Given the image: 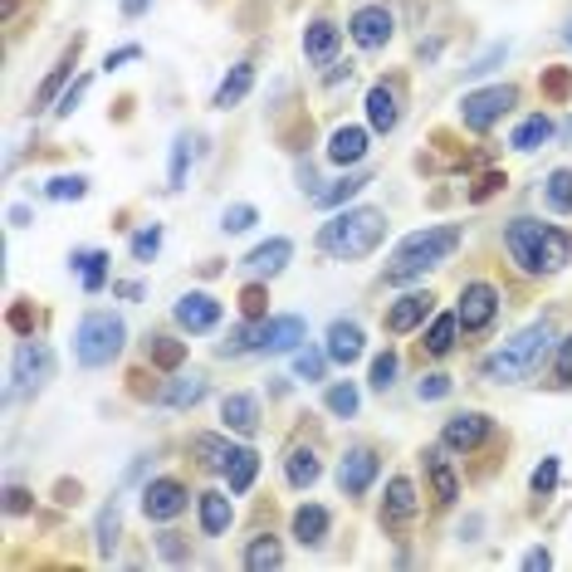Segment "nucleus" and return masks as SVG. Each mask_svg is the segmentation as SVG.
<instances>
[{"label":"nucleus","instance_id":"1","mask_svg":"<svg viewBox=\"0 0 572 572\" xmlns=\"http://www.w3.org/2000/svg\"><path fill=\"white\" fill-rule=\"evenodd\" d=\"M558 342V328H553V318H539V324H529L523 333H513L499 352H489L485 362H479V372H485V382H523V377H533L543 368V358H548V348Z\"/></svg>","mask_w":572,"mask_h":572},{"label":"nucleus","instance_id":"2","mask_svg":"<svg viewBox=\"0 0 572 572\" xmlns=\"http://www.w3.org/2000/svg\"><path fill=\"white\" fill-rule=\"evenodd\" d=\"M386 240V215L372 211V205H358V211H338L333 221L318 231V250L328 259H362L372 255Z\"/></svg>","mask_w":572,"mask_h":572},{"label":"nucleus","instance_id":"3","mask_svg":"<svg viewBox=\"0 0 572 572\" xmlns=\"http://www.w3.org/2000/svg\"><path fill=\"white\" fill-rule=\"evenodd\" d=\"M460 250V225H426V231H411L402 245H396V259L386 269V284H406L416 274L445 265V259Z\"/></svg>","mask_w":572,"mask_h":572},{"label":"nucleus","instance_id":"4","mask_svg":"<svg viewBox=\"0 0 572 572\" xmlns=\"http://www.w3.org/2000/svg\"><path fill=\"white\" fill-rule=\"evenodd\" d=\"M123 342H128V324H123L118 314H84L74 328V358L78 368H108L113 358L123 352Z\"/></svg>","mask_w":572,"mask_h":572},{"label":"nucleus","instance_id":"5","mask_svg":"<svg viewBox=\"0 0 572 572\" xmlns=\"http://www.w3.org/2000/svg\"><path fill=\"white\" fill-rule=\"evenodd\" d=\"M513 103H519V88H509V84L475 88V94L460 98V118H465V128H470V133H489L513 108Z\"/></svg>","mask_w":572,"mask_h":572},{"label":"nucleus","instance_id":"6","mask_svg":"<svg viewBox=\"0 0 572 572\" xmlns=\"http://www.w3.org/2000/svg\"><path fill=\"white\" fill-rule=\"evenodd\" d=\"M543 240H548V225L533 221V215H513V221L505 225V245H509L513 265H519L523 274H539V265H543Z\"/></svg>","mask_w":572,"mask_h":572},{"label":"nucleus","instance_id":"7","mask_svg":"<svg viewBox=\"0 0 572 572\" xmlns=\"http://www.w3.org/2000/svg\"><path fill=\"white\" fill-rule=\"evenodd\" d=\"M460 328L465 333H485L489 324H495V314H499V289L495 284H485V279H475V284H465V294H460Z\"/></svg>","mask_w":572,"mask_h":572},{"label":"nucleus","instance_id":"8","mask_svg":"<svg viewBox=\"0 0 572 572\" xmlns=\"http://www.w3.org/2000/svg\"><path fill=\"white\" fill-rule=\"evenodd\" d=\"M489 431H495V421H489L485 411H455L441 426V445L445 451H479V445L489 441Z\"/></svg>","mask_w":572,"mask_h":572},{"label":"nucleus","instance_id":"9","mask_svg":"<svg viewBox=\"0 0 572 572\" xmlns=\"http://www.w3.org/2000/svg\"><path fill=\"white\" fill-rule=\"evenodd\" d=\"M377 470H382V460H377L372 445H352V451L342 455V465H338V485H342V495H348V499H362V495L372 489Z\"/></svg>","mask_w":572,"mask_h":572},{"label":"nucleus","instance_id":"10","mask_svg":"<svg viewBox=\"0 0 572 572\" xmlns=\"http://www.w3.org/2000/svg\"><path fill=\"white\" fill-rule=\"evenodd\" d=\"M54 377V352L44 348V342H20V352H15V368H10V382L15 386H25V392H34V386H44Z\"/></svg>","mask_w":572,"mask_h":572},{"label":"nucleus","instance_id":"11","mask_svg":"<svg viewBox=\"0 0 572 572\" xmlns=\"http://www.w3.org/2000/svg\"><path fill=\"white\" fill-rule=\"evenodd\" d=\"M171 318H177L187 333H211L215 324H221V299L215 294H181L177 304H171Z\"/></svg>","mask_w":572,"mask_h":572},{"label":"nucleus","instance_id":"12","mask_svg":"<svg viewBox=\"0 0 572 572\" xmlns=\"http://www.w3.org/2000/svg\"><path fill=\"white\" fill-rule=\"evenodd\" d=\"M392 30H396V20L386 6H362L358 15L348 20V34L358 40V50H382V44L392 40Z\"/></svg>","mask_w":572,"mask_h":572},{"label":"nucleus","instance_id":"13","mask_svg":"<svg viewBox=\"0 0 572 572\" xmlns=\"http://www.w3.org/2000/svg\"><path fill=\"white\" fill-rule=\"evenodd\" d=\"M181 509H187V485H181V479H152V485L142 489V513L152 523L177 519Z\"/></svg>","mask_w":572,"mask_h":572},{"label":"nucleus","instance_id":"14","mask_svg":"<svg viewBox=\"0 0 572 572\" xmlns=\"http://www.w3.org/2000/svg\"><path fill=\"white\" fill-rule=\"evenodd\" d=\"M304 338H308V324H304V318H299V314H279V318H269V324H259L255 348H259V352H294Z\"/></svg>","mask_w":572,"mask_h":572},{"label":"nucleus","instance_id":"15","mask_svg":"<svg viewBox=\"0 0 572 572\" xmlns=\"http://www.w3.org/2000/svg\"><path fill=\"white\" fill-rule=\"evenodd\" d=\"M431 308H436V299H431L426 289H416V294H402L392 308H386V333H411V328H421L431 318Z\"/></svg>","mask_w":572,"mask_h":572},{"label":"nucleus","instance_id":"16","mask_svg":"<svg viewBox=\"0 0 572 572\" xmlns=\"http://www.w3.org/2000/svg\"><path fill=\"white\" fill-rule=\"evenodd\" d=\"M416 519V485L406 475L386 479V499H382V523L386 529H402V523Z\"/></svg>","mask_w":572,"mask_h":572},{"label":"nucleus","instance_id":"17","mask_svg":"<svg viewBox=\"0 0 572 572\" xmlns=\"http://www.w3.org/2000/svg\"><path fill=\"white\" fill-rule=\"evenodd\" d=\"M402 123V98H396L392 84H372L368 88V128L372 133H396Z\"/></svg>","mask_w":572,"mask_h":572},{"label":"nucleus","instance_id":"18","mask_svg":"<svg viewBox=\"0 0 572 572\" xmlns=\"http://www.w3.org/2000/svg\"><path fill=\"white\" fill-rule=\"evenodd\" d=\"M289 259H294V245H289L284 235H274V240H265L259 250H250V255H245V269L255 274V279H274V274L289 265Z\"/></svg>","mask_w":572,"mask_h":572},{"label":"nucleus","instance_id":"19","mask_svg":"<svg viewBox=\"0 0 572 572\" xmlns=\"http://www.w3.org/2000/svg\"><path fill=\"white\" fill-rule=\"evenodd\" d=\"M328 358L342 362V368H352V362L362 358V324H352V318H338L333 328H328Z\"/></svg>","mask_w":572,"mask_h":572},{"label":"nucleus","instance_id":"20","mask_svg":"<svg viewBox=\"0 0 572 572\" xmlns=\"http://www.w3.org/2000/svg\"><path fill=\"white\" fill-rule=\"evenodd\" d=\"M255 88V64L250 60H240L231 74L221 78V88H215V98H211V108H221V113H231L235 103H245V94Z\"/></svg>","mask_w":572,"mask_h":572},{"label":"nucleus","instance_id":"21","mask_svg":"<svg viewBox=\"0 0 572 572\" xmlns=\"http://www.w3.org/2000/svg\"><path fill=\"white\" fill-rule=\"evenodd\" d=\"M197 509H201V533H205V539L225 533V529H231V519H235L231 495H221V489H205V495L197 499Z\"/></svg>","mask_w":572,"mask_h":572},{"label":"nucleus","instance_id":"22","mask_svg":"<svg viewBox=\"0 0 572 572\" xmlns=\"http://www.w3.org/2000/svg\"><path fill=\"white\" fill-rule=\"evenodd\" d=\"M368 157V128H338L328 137V162L333 167H358Z\"/></svg>","mask_w":572,"mask_h":572},{"label":"nucleus","instance_id":"23","mask_svg":"<svg viewBox=\"0 0 572 572\" xmlns=\"http://www.w3.org/2000/svg\"><path fill=\"white\" fill-rule=\"evenodd\" d=\"M338 40H342V30L333 25V20H314V25L304 30V54H308V64H328L338 54Z\"/></svg>","mask_w":572,"mask_h":572},{"label":"nucleus","instance_id":"24","mask_svg":"<svg viewBox=\"0 0 572 572\" xmlns=\"http://www.w3.org/2000/svg\"><path fill=\"white\" fill-rule=\"evenodd\" d=\"M221 421L231 431H240V436H255L259 431V406H255V396H245V392H231L221 402Z\"/></svg>","mask_w":572,"mask_h":572},{"label":"nucleus","instance_id":"25","mask_svg":"<svg viewBox=\"0 0 572 572\" xmlns=\"http://www.w3.org/2000/svg\"><path fill=\"white\" fill-rule=\"evenodd\" d=\"M328 529H333V519H328L324 505H304L294 509V539H299L304 548H318L328 539Z\"/></svg>","mask_w":572,"mask_h":572},{"label":"nucleus","instance_id":"26","mask_svg":"<svg viewBox=\"0 0 572 572\" xmlns=\"http://www.w3.org/2000/svg\"><path fill=\"white\" fill-rule=\"evenodd\" d=\"M421 460H426V475H431V489H436V499H441V505H455V499H460V479H455L451 460H445V451H426Z\"/></svg>","mask_w":572,"mask_h":572},{"label":"nucleus","instance_id":"27","mask_svg":"<svg viewBox=\"0 0 572 572\" xmlns=\"http://www.w3.org/2000/svg\"><path fill=\"white\" fill-rule=\"evenodd\" d=\"M318 475H324V465H318V455L308 451V445H294L289 460H284V479H289L294 489H308L318 485Z\"/></svg>","mask_w":572,"mask_h":572},{"label":"nucleus","instance_id":"28","mask_svg":"<svg viewBox=\"0 0 572 572\" xmlns=\"http://www.w3.org/2000/svg\"><path fill=\"white\" fill-rule=\"evenodd\" d=\"M225 479H231V495H250V485H255V475H259V455L250 451H231V460H225Z\"/></svg>","mask_w":572,"mask_h":572},{"label":"nucleus","instance_id":"29","mask_svg":"<svg viewBox=\"0 0 572 572\" xmlns=\"http://www.w3.org/2000/svg\"><path fill=\"white\" fill-rule=\"evenodd\" d=\"M455 333H460V314H441V318H431L426 342H421V348H426L431 358H451V352H455Z\"/></svg>","mask_w":572,"mask_h":572},{"label":"nucleus","instance_id":"30","mask_svg":"<svg viewBox=\"0 0 572 572\" xmlns=\"http://www.w3.org/2000/svg\"><path fill=\"white\" fill-rule=\"evenodd\" d=\"M284 563V548L274 533H255V539L245 543V568L250 572H269V568H279Z\"/></svg>","mask_w":572,"mask_h":572},{"label":"nucleus","instance_id":"31","mask_svg":"<svg viewBox=\"0 0 572 572\" xmlns=\"http://www.w3.org/2000/svg\"><path fill=\"white\" fill-rule=\"evenodd\" d=\"M572 265V235L563 231V225H548V240H543V265L539 274H558Z\"/></svg>","mask_w":572,"mask_h":572},{"label":"nucleus","instance_id":"32","mask_svg":"<svg viewBox=\"0 0 572 572\" xmlns=\"http://www.w3.org/2000/svg\"><path fill=\"white\" fill-rule=\"evenodd\" d=\"M68 265L78 269V279H84L88 294H98L103 284H108V255H103V250H78V255L68 259Z\"/></svg>","mask_w":572,"mask_h":572},{"label":"nucleus","instance_id":"33","mask_svg":"<svg viewBox=\"0 0 572 572\" xmlns=\"http://www.w3.org/2000/svg\"><path fill=\"white\" fill-rule=\"evenodd\" d=\"M191 455H197L205 470H225V460H231V441L215 436V431H201V436H191Z\"/></svg>","mask_w":572,"mask_h":572},{"label":"nucleus","instance_id":"34","mask_svg":"<svg viewBox=\"0 0 572 572\" xmlns=\"http://www.w3.org/2000/svg\"><path fill=\"white\" fill-rule=\"evenodd\" d=\"M205 396V377H177L171 386H162V396L157 402L171 406V411H187V406H197Z\"/></svg>","mask_w":572,"mask_h":572},{"label":"nucleus","instance_id":"35","mask_svg":"<svg viewBox=\"0 0 572 572\" xmlns=\"http://www.w3.org/2000/svg\"><path fill=\"white\" fill-rule=\"evenodd\" d=\"M553 133L558 128H553V118H548V113H529V118L513 128V147H519V152H533V147H543Z\"/></svg>","mask_w":572,"mask_h":572},{"label":"nucleus","instance_id":"36","mask_svg":"<svg viewBox=\"0 0 572 572\" xmlns=\"http://www.w3.org/2000/svg\"><path fill=\"white\" fill-rule=\"evenodd\" d=\"M543 197H548V205H553L558 215H572V171H568V167L548 171V181H543Z\"/></svg>","mask_w":572,"mask_h":572},{"label":"nucleus","instance_id":"37","mask_svg":"<svg viewBox=\"0 0 572 572\" xmlns=\"http://www.w3.org/2000/svg\"><path fill=\"white\" fill-rule=\"evenodd\" d=\"M368 187V171H352L348 181H338V187H328V191H318V205H324V211H338V205H348L352 197H358V191Z\"/></svg>","mask_w":572,"mask_h":572},{"label":"nucleus","instance_id":"38","mask_svg":"<svg viewBox=\"0 0 572 572\" xmlns=\"http://www.w3.org/2000/svg\"><path fill=\"white\" fill-rule=\"evenodd\" d=\"M358 406H362L358 382H333V386H328V411H333V416L352 421V416H358Z\"/></svg>","mask_w":572,"mask_h":572},{"label":"nucleus","instance_id":"39","mask_svg":"<svg viewBox=\"0 0 572 572\" xmlns=\"http://www.w3.org/2000/svg\"><path fill=\"white\" fill-rule=\"evenodd\" d=\"M74 64H78V40H74V50H64V60L50 68V78H44V84H40V94H34V98H40V103H50V98L64 88V78L74 74Z\"/></svg>","mask_w":572,"mask_h":572},{"label":"nucleus","instance_id":"40","mask_svg":"<svg viewBox=\"0 0 572 572\" xmlns=\"http://www.w3.org/2000/svg\"><path fill=\"white\" fill-rule=\"evenodd\" d=\"M396 372H402V362H396V352L386 348V352H377V358H372V372H368V382L377 386V392H392Z\"/></svg>","mask_w":572,"mask_h":572},{"label":"nucleus","instance_id":"41","mask_svg":"<svg viewBox=\"0 0 572 572\" xmlns=\"http://www.w3.org/2000/svg\"><path fill=\"white\" fill-rule=\"evenodd\" d=\"M147 358H152L157 368H177V362L187 358V342H177V338H147Z\"/></svg>","mask_w":572,"mask_h":572},{"label":"nucleus","instance_id":"42","mask_svg":"<svg viewBox=\"0 0 572 572\" xmlns=\"http://www.w3.org/2000/svg\"><path fill=\"white\" fill-rule=\"evenodd\" d=\"M328 362H333V358H328V348H324V352H318V348H304L299 358H294V372H299L304 382H324V368H328Z\"/></svg>","mask_w":572,"mask_h":572},{"label":"nucleus","instance_id":"43","mask_svg":"<svg viewBox=\"0 0 572 572\" xmlns=\"http://www.w3.org/2000/svg\"><path fill=\"white\" fill-rule=\"evenodd\" d=\"M157 250H162V225H142V231L133 235V259L147 265V259H157Z\"/></svg>","mask_w":572,"mask_h":572},{"label":"nucleus","instance_id":"44","mask_svg":"<svg viewBox=\"0 0 572 572\" xmlns=\"http://www.w3.org/2000/svg\"><path fill=\"white\" fill-rule=\"evenodd\" d=\"M113 543H118V505L98 513V558H113Z\"/></svg>","mask_w":572,"mask_h":572},{"label":"nucleus","instance_id":"45","mask_svg":"<svg viewBox=\"0 0 572 572\" xmlns=\"http://www.w3.org/2000/svg\"><path fill=\"white\" fill-rule=\"evenodd\" d=\"M558 475H563V465H558V455H548V460L539 465V470H533V479H529V489H533V495H553V489H558Z\"/></svg>","mask_w":572,"mask_h":572},{"label":"nucleus","instance_id":"46","mask_svg":"<svg viewBox=\"0 0 572 572\" xmlns=\"http://www.w3.org/2000/svg\"><path fill=\"white\" fill-rule=\"evenodd\" d=\"M84 191H88L84 177H54L50 187H44V197H50V201H78Z\"/></svg>","mask_w":572,"mask_h":572},{"label":"nucleus","instance_id":"47","mask_svg":"<svg viewBox=\"0 0 572 572\" xmlns=\"http://www.w3.org/2000/svg\"><path fill=\"white\" fill-rule=\"evenodd\" d=\"M187 162H191V137H177V147H171V191L187 187Z\"/></svg>","mask_w":572,"mask_h":572},{"label":"nucleus","instance_id":"48","mask_svg":"<svg viewBox=\"0 0 572 572\" xmlns=\"http://www.w3.org/2000/svg\"><path fill=\"white\" fill-rule=\"evenodd\" d=\"M250 324H255V318H250ZM250 324H240V328H231V333H225V342H221L225 358H240V352L255 348V328H250Z\"/></svg>","mask_w":572,"mask_h":572},{"label":"nucleus","instance_id":"49","mask_svg":"<svg viewBox=\"0 0 572 572\" xmlns=\"http://www.w3.org/2000/svg\"><path fill=\"white\" fill-rule=\"evenodd\" d=\"M259 221V211H255V205H231V211H225L221 215V231H250V225H255Z\"/></svg>","mask_w":572,"mask_h":572},{"label":"nucleus","instance_id":"50","mask_svg":"<svg viewBox=\"0 0 572 572\" xmlns=\"http://www.w3.org/2000/svg\"><path fill=\"white\" fill-rule=\"evenodd\" d=\"M416 396H421V402H441V396H451V377H445V372H431V377H421Z\"/></svg>","mask_w":572,"mask_h":572},{"label":"nucleus","instance_id":"51","mask_svg":"<svg viewBox=\"0 0 572 572\" xmlns=\"http://www.w3.org/2000/svg\"><path fill=\"white\" fill-rule=\"evenodd\" d=\"M553 377H558V386H572V333L558 342V358H553Z\"/></svg>","mask_w":572,"mask_h":572},{"label":"nucleus","instance_id":"52","mask_svg":"<svg viewBox=\"0 0 572 572\" xmlns=\"http://www.w3.org/2000/svg\"><path fill=\"white\" fill-rule=\"evenodd\" d=\"M157 548H162L167 563H187V558H191V548L181 543V533H162V539H157Z\"/></svg>","mask_w":572,"mask_h":572},{"label":"nucleus","instance_id":"53","mask_svg":"<svg viewBox=\"0 0 572 572\" xmlns=\"http://www.w3.org/2000/svg\"><path fill=\"white\" fill-rule=\"evenodd\" d=\"M240 308H245V318H259V314H265V289H259V284H250V289L240 294Z\"/></svg>","mask_w":572,"mask_h":572},{"label":"nucleus","instance_id":"54","mask_svg":"<svg viewBox=\"0 0 572 572\" xmlns=\"http://www.w3.org/2000/svg\"><path fill=\"white\" fill-rule=\"evenodd\" d=\"M30 509H34L30 489H6V513H30Z\"/></svg>","mask_w":572,"mask_h":572},{"label":"nucleus","instance_id":"55","mask_svg":"<svg viewBox=\"0 0 572 572\" xmlns=\"http://www.w3.org/2000/svg\"><path fill=\"white\" fill-rule=\"evenodd\" d=\"M523 568H529V572L553 568V553H548V548H529V553H523Z\"/></svg>","mask_w":572,"mask_h":572},{"label":"nucleus","instance_id":"56","mask_svg":"<svg viewBox=\"0 0 572 572\" xmlns=\"http://www.w3.org/2000/svg\"><path fill=\"white\" fill-rule=\"evenodd\" d=\"M133 60H142V50H137V44H128V50H113L108 60H103V68H118V64H133Z\"/></svg>","mask_w":572,"mask_h":572},{"label":"nucleus","instance_id":"57","mask_svg":"<svg viewBox=\"0 0 572 572\" xmlns=\"http://www.w3.org/2000/svg\"><path fill=\"white\" fill-rule=\"evenodd\" d=\"M505 54H509V50H505V44H495V50H489V54H485V60H479V64L470 68V74H475V78H479V74H489V68H495L499 60H505Z\"/></svg>","mask_w":572,"mask_h":572},{"label":"nucleus","instance_id":"58","mask_svg":"<svg viewBox=\"0 0 572 572\" xmlns=\"http://www.w3.org/2000/svg\"><path fill=\"white\" fill-rule=\"evenodd\" d=\"M84 88H88V78H78V84H74V88H68V94L60 98V108H54V113H74V103L84 98Z\"/></svg>","mask_w":572,"mask_h":572},{"label":"nucleus","instance_id":"59","mask_svg":"<svg viewBox=\"0 0 572 572\" xmlns=\"http://www.w3.org/2000/svg\"><path fill=\"white\" fill-rule=\"evenodd\" d=\"M495 191H499V177H485V181H479V187H475V201H489V197H495Z\"/></svg>","mask_w":572,"mask_h":572},{"label":"nucleus","instance_id":"60","mask_svg":"<svg viewBox=\"0 0 572 572\" xmlns=\"http://www.w3.org/2000/svg\"><path fill=\"white\" fill-rule=\"evenodd\" d=\"M147 6H152V0H123V15L137 20V15H147Z\"/></svg>","mask_w":572,"mask_h":572},{"label":"nucleus","instance_id":"61","mask_svg":"<svg viewBox=\"0 0 572 572\" xmlns=\"http://www.w3.org/2000/svg\"><path fill=\"white\" fill-rule=\"evenodd\" d=\"M342 78H352V64H333V68H328V84H342Z\"/></svg>","mask_w":572,"mask_h":572},{"label":"nucleus","instance_id":"62","mask_svg":"<svg viewBox=\"0 0 572 572\" xmlns=\"http://www.w3.org/2000/svg\"><path fill=\"white\" fill-rule=\"evenodd\" d=\"M563 40H568V44H572V20H568V30H563Z\"/></svg>","mask_w":572,"mask_h":572},{"label":"nucleus","instance_id":"63","mask_svg":"<svg viewBox=\"0 0 572 572\" xmlns=\"http://www.w3.org/2000/svg\"><path fill=\"white\" fill-rule=\"evenodd\" d=\"M568 137H572V123H568Z\"/></svg>","mask_w":572,"mask_h":572}]
</instances>
